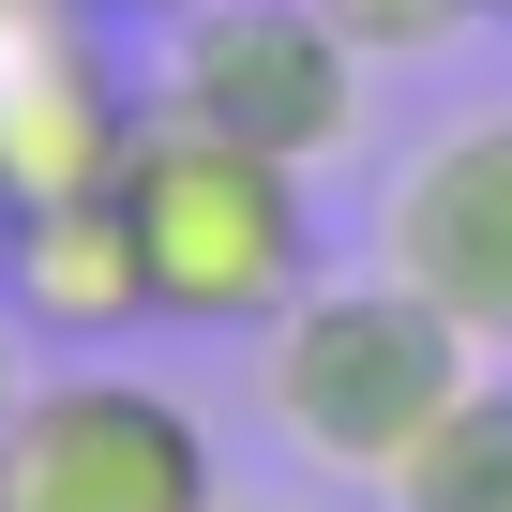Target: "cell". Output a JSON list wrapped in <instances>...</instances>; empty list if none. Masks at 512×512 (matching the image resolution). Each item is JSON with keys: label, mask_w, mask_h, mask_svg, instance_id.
Returning <instances> with one entry per match:
<instances>
[{"label": "cell", "mask_w": 512, "mask_h": 512, "mask_svg": "<svg viewBox=\"0 0 512 512\" xmlns=\"http://www.w3.org/2000/svg\"><path fill=\"white\" fill-rule=\"evenodd\" d=\"M482 377V347L392 272H347V287H302L272 332H256V407H272V437L332 482H392L422 452V422Z\"/></svg>", "instance_id": "cell-1"}, {"label": "cell", "mask_w": 512, "mask_h": 512, "mask_svg": "<svg viewBox=\"0 0 512 512\" xmlns=\"http://www.w3.org/2000/svg\"><path fill=\"white\" fill-rule=\"evenodd\" d=\"M121 211H136L151 317H181V332H272L317 287V166H272V151H241V136H196L166 106L121 151Z\"/></svg>", "instance_id": "cell-2"}, {"label": "cell", "mask_w": 512, "mask_h": 512, "mask_svg": "<svg viewBox=\"0 0 512 512\" xmlns=\"http://www.w3.org/2000/svg\"><path fill=\"white\" fill-rule=\"evenodd\" d=\"M211 422L166 377H121L106 347L31 377L16 422H0V512H211Z\"/></svg>", "instance_id": "cell-3"}, {"label": "cell", "mask_w": 512, "mask_h": 512, "mask_svg": "<svg viewBox=\"0 0 512 512\" xmlns=\"http://www.w3.org/2000/svg\"><path fill=\"white\" fill-rule=\"evenodd\" d=\"M151 106L196 121V136L272 151V166H332L362 136V46L317 16V0H196V16H166Z\"/></svg>", "instance_id": "cell-4"}, {"label": "cell", "mask_w": 512, "mask_h": 512, "mask_svg": "<svg viewBox=\"0 0 512 512\" xmlns=\"http://www.w3.org/2000/svg\"><path fill=\"white\" fill-rule=\"evenodd\" d=\"M377 256H392L482 362H512V106H467V121H437L392 166Z\"/></svg>", "instance_id": "cell-5"}, {"label": "cell", "mask_w": 512, "mask_h": 512, "mask_svg": "<svg viewBox=\"0 0 512 512\" xmlns=\"http://www.w3.org/2000/svg\"><path fill=\"white\" fill-rule=\"evenodd\" d=\"M136 76L91 0H0V211L16 196H91L136 151Z\"/></svg>", "instance_id": "cell-6"}, {"label": "cell", "mask_w": 512, "mask_h": 512, "mask_svg": "<svg viewBox=\"0 0 512 512\" xmlns=\"http://www.w3.org/2000/svg\"><path fill=\"white\" fill-rule=\"evenodd\" d=\"M0 317L46 332L61 362H91V347H121V332L151 317L121 181H91V196H16V211H0Z\"/></svg>", "instance_id": "cell-7"}, {"label": "cell", "mask_w": 512, "mask_h": 512, "mask_svg": "<svg viewBox=\"0 0 512 512\" xmlns=\"http://www.w3.org/2000/svg\"><path fill=\"white\" fill-rule=\"evenodd\" d=\"M392 512H512V362H482L437 422H422V452L377 482Z\"/></svg>", "instance_id": "cell-8"}, {"label": "cell", "mask_w": 512, "mask_h": 512, "mask_svg": "<svg viewBox=\"0 0 512 512\" xmlns=\"http://www.w3.org/2000/svg\"><path fill=\"white\" fill-rule=\"evenodd\" d=\"M317 16H332L362 61H437V46L482 31V0H317Z\"/></svg>", "instance_id": "cell-9"}, {"label": "cell", "mask_w": 512, "mask_h": 512, "mask_svg": "<svg viewBox=\"0 0 512 512\" xmlns=\"http://www.w3.org/2000/svg\"><path fill=\"white\" fill-rule=\"evenodd\" d=\"M106 31H166V16H196V0H91Z\"/></svg>", "instance_id": "cell-10"}, {"label": "cell", "mask_w": 512, "mask_h": 512, "mask_svg": "<svg viewBox=\"0 0 512 512\" xmlns=\"http://www.w3.org/2000/svg\"><path fill=\"white\" fill-rule=\"evenodd\" d=\"M16 392H31V377H16V317H0V422H16Z\"/></svg>", "instance_id": "cell-11"}, {"label": "cell", "mask_w": 512, "mask_h": 512, "mask_svg": "<svg viewBox=\"0 0 512 512\" xmlns=\"http://www.w3.org/2000/svg\"><path fill=\"white\" fill-rule=\"evenodd\" d=\"M211 512H287V497H211Z\"/></svg>", "instance_id": "cell-12"}, {"label": "cell", "mask_w": 512, "mask_h": 512, "mask_svg": "<svg viewBox=\"0 0 512 512\" xmlns=\"http://www.w3.org/2000/svg\"><path fill=\"white\" fill-rule=\"evenodd\" d=\"M482 31H512V0H482Z\"/></svg>", "instance_id": "cell-13"}]
</instances>
